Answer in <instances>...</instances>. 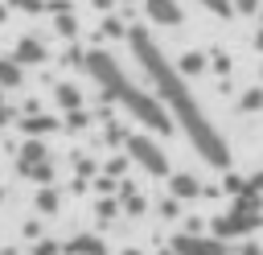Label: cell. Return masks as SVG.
I'll use <instances>...</instances> for the list:
<instances>
[{"mask_svg": "<svg viewBox=\"0 0 263 255\" xmlns=\"http://www.w3.org/2000/svg\"><path fill=\"white\" fill-rule=\"evenodd\" d=\"M0 197H4V189H0Z\"/></svg>", "mask_w": 263, "mask_h": 255, "instance_id": "obj_28", "label": "cell"}, {"mask_svg": "<svg viewBox=\"0 0 263 255\" xmlns=\"http://www.w3.org/2000/svg\"><path fill=\"white\" fill-rule=\"evenodd\" d=\"M33 202H37V214H53V210H58V193H53V189H37Z\"/></svg>", "mask_w": 263, "mask_h": 255, "instance_id": "obj_15", "label": "cell"}, {"mask_svg": "<svg viewBox=\"0 0 263 255\" xmlns=\"http://www.w3.org/2000/svg\"><path fill=\"white\" fill-rule=\"evenodd\" d=\"M21 82H25V70L12 58H0V90H16Z\"/></svg>", "mask_w": 263, "mask_h": 255, "instance_id": "obj_11", "label": "cell"}, {"mask_svg": "<svg viewBox=\"0 0 263 255\" xmlns=\"http://www.w3.org/2000/svg\"><path fill=\"white\" fill-rule=\"evenodd\" d=\"M242 107H247V111H259V107H263V90H259V86L247 90V95H242Z\"/></svg>", "mask_w": 263, "mask_h": 255, "instance_id": "obj_17", "label": "cell"}, {"mask_svg": "<svg viewBox=\"0 0 263 255\" xmlns=\"http://www.w3.org/2000/svg\"><path fill=\"white\" fill-rule=\"evenodd\" d=\"M41 160H49L45 140H25V144H21V152H16V169H21V173H29V169H33V165H41Z\"/></svg>", "mask_w": 263, "mask_h": 255, "instance_id": "obj_7", "label": "cell"}, {"mask_svg": "<svg viewBox=\"0 0 263 255\" xmlns=\"http://www.w3.org/2000/svg\"><path fill=\"white\" fill-rule=\"evenodd\" d=\"M123 148H127V156H132L144 173L168 177V156H164V148H160L152 136H123Z\"/></svg>", "mask_w": 263, "mask_h": 255, "instance_id": "obj_3", "label": "cell"}, {"mask_svg": "<svg viewBox=\"0 0 263 255\" xmlns=\"http://www.w3.org/2000/svg\"><path fill=\"white\" fill-rule=\"evenodd\" d=\"M25 177H33V181H41V185H49L53 181V160H41V165H33Z\"/></svg>", "mask_w": 263, "mask_h": 255, "instance_id": "obj_16", "label": "cell"}, {"mask_svg": "<svg viewBox=\"0 0 263 255\" xmlns=\"http://www.w3.org/2000/svg\"><path fill=\"white\" fill-rule=\"evenodd\" d=\"M160 255H173V251H160Z\"/></svg>", "mask_w": 263, "mask_h": 255, "instance_id": "obj_27", "label": "cell"}, {"mask_svg": "<svg viewBox=\"0 0 263 255\" xmlns=\"http://www.w3.org/2000/svg\"><path fill=\"white\" fill-rule=\"evenodd\" d=\"M255 189H263V173H259V177H255Z\"/></svg>", "mask_w": 263, "mask_h": 255, "instance_id": "obj_25", "label": "cell"}, {"mask_svg": "<svg viewBox=\"0 0 263 255\" xmlns=\"http://www.w3.org/2000/svg\"><path fill=\"white\" fill-rule=\"evenodd\" d=\"M123 255H140V251H123Z\"/></svg>", "mask_w": 263, "mask_h": 255, "instance_id": "obj_26", "label": "cell"}, {"mask_svg": "<svg viewBox=\"0 0 263 255\" xmlns=\"http://www.w3.org/2000/svg\"><path fill=\"white\" fill-rule=\"evenodd\" d=\"M53 99H58L62 111H82V90H78L74 82H58V86H53Z\"/></svg>", "mask_w": 263, "mask_h": 255, "instance_id": "obj_8", "label": "cell"}, {"mask_svg": "<svg viewBox=\"0 0 263 255\" xmlns=\"http://www.w3.org/2000/svg\"><path fill=\"white\" fill-rule=\"evenodd\" d=\"M255 45H259V49H263V25H259V37H255Z\"/></svg>", "mask_w": 263, "mask_h": 255, "instance_id": "obj_24", "label": "cell"}, {"mask_svg": "<svg viewBox=\"0 0 263 255\" xmlns=\"http://www.w3.org/2000/svg\"><path fill=\"white\" fill-rule=\"evenodd\" d=\"M144 16L152 25H164V29H177L185 21V12H181L177 0H144Z\"/></svg>", "mask_w": 263, "mask_h": 255, "instance_id": "obj_4", "label": "cell"}, {"mask_svg": "<svg viewBox=\"0 0 263 255\" xmlns=\"http://www.w3.org/2000/svg\"><path fill=\"white\" fill-rule=\"evenodd\" d=\"M12 119V111H8V103H4V90H0V123H8Z\"/></svg>", "mask_w": 263, "mask_h": 255, "instance_id": "obj_22", "label": "cell"}, {"mask_svg": "<svg viewBox=\"0 0 263 255\" xmlns=\"http://www.w3.org/2000/svg\"><path fill=\"white\" fill-rule=\"evenodd\" d=\"M168 189H173V197H197L201 193L197 177H189V173H173L168 177Z\"/></svg>", "mask_w": 263, "mask_h": 255, "instance_id": "obj_10", "label": "cell"}, {"mask_svg": "<svg viewBox=\"0 0 263 255\" xmlns=\"http://www.w3.org/2000/svg\"><path fill=\"white\" fill-rule=\"evenodd\" d=\"M45 58H49V53H45V45H41L37 37H21L16 49H12V62H16L21 70H25V66H41Z\"/></svg>", "mask_w": 263, "mask_h": 255, "instance_id": "obj_6", "label": "cell"}, {"mask_svg": "<svg viewBox=\"0 0 263 255\" xmlns=\"http://www.w3.org/2000/svg\"><path fill=\"white\" fill-rule=\"evenodd\" d=\"M230 8H238V12H255L259 0H230Z\"/></svg>", "mask_w": 263, "mask_h": 255, "instance_id": "obj_20", "label": "cell"}, {"mask_svg": "<svg viewBox=\"0 0 263 255\" xmlns=\"http://www.w3.org/2000/svg\"><path fill=\"white\" fill-rule=\"evenodd\" d=\"M53 29H58L62 37H74V33H78V21H74V12H70V8H53Z\"/></svg>", "mask_w": 263, "mask_h": 255, "instance_id": "obj_12", "label": "cell"}, {"mask_svg": "<svg viewBox=\"0 0 263 255\" xmlns=\"http://www.w3.org/2000/svg\"><path fill=\"white\" fill-rule=\"evenodd\" d=\"M173 255H222V243L218 239H197V234H177Z\"/></svg>", "mask_w": 263, "mask_h": 255, "instance_id": "obj_5", "label": "cell"}, {"mask_svg": "<svg viewBox=\"0 0 263 255\" xmlns=\"http://www.w3.org/2000/svg\"><path fill=\"white\" fill-rule=\"evenodd\" d=\"M173 66H177L181 78H185V74H201V70H205V53H185V58L173 62Z\"/></svg>", "mask_w": 263, "mask_h": 255, "instance_id": "obj_14", "label": "cell"}, {"mask_svg": "<svg viewBox=\"0 0 263 255\" xmlns=\"http://www.w3.org/2000/svg\"><path fill=\"white\" fill-rule=\"evenodd\" d=\"M95 8H99V12H107V8H115V0H95Z\"/></svg>", "mask_w": 263, "mask_h": 255, "instance_id": "obj_23", "label": "cell"}, {"mask_svg": "<svg viewBox=\"0 0 263 255\" xmlns=\"http://www.w3.org/2000/svg\"><path fill=\"white\" fill-rule=\"evenodd\" d=\"M58 128V119H49V115H25L21 119V132L29 136V140H41L45 132H53Z\"/></svg>", "mask_w": 263, "mask_h": 255, "instance_id": "obj_9", "label": "cell"}, {"mask_svg": "<svg viewBox=\"0 0 263 255\" xmlns=\"http://www.w3.org/2000/svg\"><path fill=\"white\" fill-rule=\"evenodd\" d=\"M70 251L74 255H103V243L95 234H78V239H70Z\"/></svg>", "mask_w": 263, "mask_h": 255, "instance_id": "obj_13", "label": "cell"}, {"mask_svg": "<svg viewBox=\"0 0 263 255\" xmlns=\"http://www.w3.org/2000/svg\"><path fill=\"white\" fill-rule=\"evenodd\" d=\"M127 45H132L136 62L144 66L148 82L156 86V99L164 103L168 119L181 123V132L189 136V144L197 148V156L210 160L214 169H226V165H230V148H226V140L218 136V128L210 123V115H205L201 103L193 99L189 82L177 74V66H173V62L164 58V49L152 41V33H148L144 25H132V29H127Z\"/></svg>", "mask_w": 263, "mask_h": 255, "instance_id": "obj_1", "label": "cell"}, {"mask_svg": "<svg viewBox=\"0 0 263 255\" xmlns=\"http://www.w3.org/2000/svg\"><path fill=\"white\" fill-rule=\"evenodd\" d=\"M66 115H70V119H66V128H70V132L86 128V115H82V111H66Z\"/></svg>", "mask_w": 263, "mask_h": 255, "instance_id": "obj_19", "label": "cell"}, {"mask_svg": "<svg viewBox=\"0 0 263 255\" xmlns=\"http://www.w3.org/2000/svg\"><path fill=\"white\" fill-rule=\"evenodd\" d=\"M82 70L103 86V95H111L115 103H123L144 128H152V132H173V119H168V111H164V103L156 99V95H148V90H140L132 78H127V70L115 62V53H107V49H86L82 53Z\"/></svg>", "mask_w": 263, "mask_h": 255, "instance_id": "obj_2", "label": "cell"}, {"mask_svg": "<svg viewBox=\"0 0 263 255\" xmlns=\"http://www.w3.org/2000/svg\"><path fill=\"white\" fill-rule=\"evenodd\" d=\"M210 12H218V16H230V0H201Z\"/></svg>", "mask_w": 263, "mask_h": 255, "instance_id": "obj_18", "label": "cell"}, {"mask_svg": "<svg viewBox=\"0 0 263 255\" xmlns=\"http://www.w3.org/2000/svg\"><path fill=\"white\" fill-rule=\"evenodd\" d=\"M103 33H107V37H119L123 25H119V21H103Z\"/></svg>", "mask_w": 263, "mask_h": 255, "instance_id": "obj_21", "label": "cell"}]
</instances>
